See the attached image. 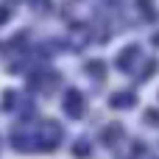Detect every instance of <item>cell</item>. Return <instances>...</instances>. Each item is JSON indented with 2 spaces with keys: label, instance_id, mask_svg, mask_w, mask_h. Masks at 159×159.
<instances>
[{
  "label": "cell",
  "instance_id": "obj_3",
  "mask_svg": "<svg viewBox=\"0 0 159 159\" xmlns=\"http://www.w3.org/2000/svg\"><path fill=\"white\" fill-rule=\"evenodd\" d=\"M109 103H112L115 109H117V106H120V109H129V106H134V95H131V92H115V95L109 98Z\"/></svg>",
  "mask_w": 159,
  "mask_h": 159
},
{
  "label": "cell",
  "instance_id": "obj_2",
  "mask_svg": "<svg viewBox=\"0 0 159 159\" xmlns=\"http://www.w3.org/2000/svg\"><path fill=\"white\" fill-rule=\"evenodd\" d=\"M134 59H140V48H137V45H129V48L117 56V67H120V70H131Z\"/></svg>",
  "mask_w": 159,
  "mask_h": 159
},
{
  "label": "cell",
  "instance_id": "obj_6",
  "mask_svg": "<svg viewBox=\"0 0 159 159\" xmlns=\"http://www.w3.org/2000/svg\"><path fill=\"white\" fill-rule=\"evenodd\" d=\"M145 117H148V120H151V123H159V112H148V115H145Z\"/></svg>",
  "mask_w": 159,
  "mask_h": 159
},
{
  "label": "cell",
  "instance_id": "obj_7",
  "mask_svg": "<svg viewBox=\"0 0 159 159\" xmlns=\"http://www.w3.org/2000/svg\"><path fill=\"white\" fill-rule=\"evenodd\" d=\"M154 45H159V34H157V36H154Z\"/></svg>",
  "mask_w": 159,
  "mask_h": 159
},
{
  "label": "cell",
  "instance_id": "obj_4",
  "mask_svg": "<svg viewBox=\"0 0 159 159\" xmlns=\"http://www.w3.org/2000/svg\"><path fill=\"white\" fill-rule=\"evenodd\" d=\"M137 8L143 11V17L151 22V20H157V6H154V0H137Z\"/></svg>",
  "mask_w": 159,
  "mask_h": 159
},
{
  "label": "cell",
  "instance_id": "obj_1",
  "mask_svg": "<svg viewBox=\"0 0 159 159\" xmlns=\"http://www.w3.org/2000/svg\"><path fill=\"white\" fill-rule=\"evenodd\" d=\"M64 109H67V115L81 117V115H84V98H81V92L70 89V92L64 95Z\"/></svg>",
  "mask_w": 159,
  "mask_h": 159
},
{
  "label": "cell",
  "instance_id": "obj_5",
  "mask_svg": "<svg viewBox=\"0 0 159 159\" xmlns=\"http://www.w3.org/2000/svg\"><path fill=\"white\" fill-rule=\"evenodd\" d=\"M123 137V126H106V131H103V140L112 145V143H117Z\"/></svg>",
  "mask_w": 159,
  "mask_h": 159
}]
</instances>
